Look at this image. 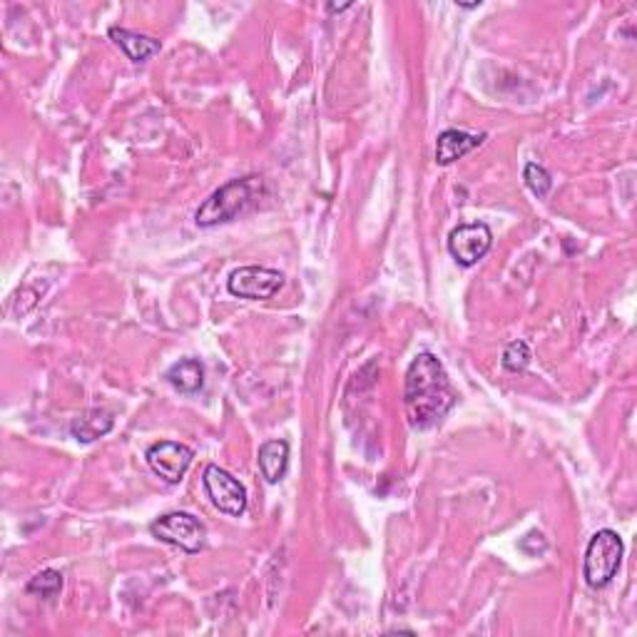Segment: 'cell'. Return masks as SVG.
<instances>
[{"label": "cell", "mask_w": 637, "mask_h": 637, "mask_svg": "<svg viewBox=\"0 0 637 637\" xmlns=\"http://www.w3.org/2000/svg\"><path fill=\"white\" fill-rule=\"evenodd\" d=\"M486 132H466V130H443L436 140V162L438 165H453L456 160L466 157L476 147L483 145Z\"/></svg>", "instance_id": "9c48e42d"}, {"label": "cell", "mask_w": 637, "mask_h": 637, "mask_svg": "<svg viewBox=\"0 0 637 637\" xmlns=\"http://www.w3.org/2000/svg\"><path fill=\"white\" fill-rule=\"evenodd\" d=\"M282 287L284 274L269 267H239L227 279V289L232 297L252 299V302L272 299Z\"/></svg>", "instance_id": "8992f818"}, {"label": "cell", "mask_w": 637, "mask_h": 637, "mask_svg": "<svg viewBox=\"0 0 637 637\" xmlns=\"http://www.w3.org/2000/svg\"><path fill=\"white\" fill-rule=\"evenodd\" d=\"M456 399L446 366L436 354L424 351L411 361L404 379V406L409 424L416 431L441 424L448 411L456 406Z\"/></svg>", "instance_id": "6da1fadb"}, {"label": "cell", "mask_w": 637, "mask_h": 637, "mask_svg": "<svg viewBox=\"0 0 637 637\" xmlns=\"http://www.w3.org/2000/svg\"><path fill=\"white\" fill-rule=\"evenodd\" d=\"M112 426H115V416H112L110 411L88 409L83 411L78 419H73L70 433H73V438H78L80 443H93L98 441V438L107 436V433L112 431Z\"/></svg>", "instance_id": "7c38bea8"}, {"label": "cell", "mask_w": 637, "mask_h": 637, "mask_svg": "<svg viewBox=\"0 0 637 637\" xmlns=\"http://www.w3.org/2000/svg\"><path fill=\"white\" fill-rule=\"evenodd\" d=\"M346 8H351V3H344V5L331 3V5H329V13H341V10H346Z\"/></svg>", "instance_id": "e0dca14e"}, {"label": "cell", "mask_w": 637, "mask_h": 637, "mask_svg": "<svg viewBox=\"0 0 637 637\" xmlns=\"http://www.w3.org/2000/svg\"><path fill=\"white\" fill-rule=\"evenodd\" d=\"M259 187H262L259 177H244V180H232L214 190L195 212L197 227H217V224L232 222L237 214L254 205Z\"/></svg>", "instance_id": "7a4b0ae2"}, {"label": "cell", "mask_w": 637, "mask_h": 637, "mask_svg": "<svg viewBox=\"0 0 637 637\" xmlns=\"http://www.w3.org/2000/svg\"><path fill=\"white\" fill-rule=\"evenodd\" d=\"M257 461H259V471H262L264 481L279 483L284 476H287L289 443L282 441V438H274V441L262 443Z\"/></svg>", "instance_id": "8fae6325"}, {"label": "cell", "mask_w": 637, "mask_h": 637, "mask_svg": "<svg viewBox=\"0 0 637 637\" xmlns=\"http://www.w3.org/2000/svg\"><path fill=\"white\" fill-rule=\"evenodd\" d=\"M165 379L182 394H197L205 386V364L200 359H180L167 369Z\"/></svg>", "instance_id": "4fadbf2b"}, {"label": "cell", "mask_w": 637, "mask_h": 637, "mask_svg": "<svg viewBox=\"0 0 637 637\" xmlns=\"http://www.w3.org/2000/svg\"><path fill=\"white\" fill-rule=\"evenodd\" d=\"M202 481H205L207 496H210V501L219 513L239 518L247 511V488L232 473L210 463L205 473H202Z\"/></svg>", "instance_id": "5b68a950"}, {"label": "cell", "mask_w": 637, "mask_h": 637, "mask_svg": "<svg viewBox=\"0 0 637 637\" xmlns=\"http://www.w3.org/2000/svg\"><path fill=\"white\" fill-rule=\"evenodd\" d=\"M150 533L157 540L167 545H175V548L185 550V553H200L205 548L207 531L200 521H197L192 513H167V516L157 518L150 526Z\"/></svg>", "instance_id": "277c9868"}, {"label": "cell", "mask_w": 637, "mask_h": 637, "mask_svg": "<svg viewBox=\"0 0 637 637\" xmlns=\"http://www.w3.org/2000/svg\"><path fill=\"white\" fill-rule=\"evenodd\" d=\"M503 369L518 374V371H526L531 364V346L526 341H511L503 351Z\"/></svg>", "instance_id": "2e32d148"}, {"label": "cell", "mask_w": 637, "mask_h": 637, "mask_svg": "<svg viewBox=\"0 0 637 637\" xmlns=\"http://www.w3.org/2000/svg\"><path fill=\"white\" fill-rule=\"evenodd\" d=\"M192 458H195V451L180 441L152 443L145 453V461L152 468V473L160 476L165 483H170V486H175V483L185 478L187 468L192 466Z\"/></svg>", "instance_id": "ba28073f"}, {"label": "cell", "mask_w": 637, "mask_h": 637, "mask_svg": "<svg viewBox=\"0 0 637 637\" xmlns=\"http://www.w3.org/2000/svg\"><path fill=\"white\" fill-rule=\"evenodd\" d=\"M60 590H63V573L53 568L40 570V573L33 575V578L28 580V585H25V593L43 600H53Z\"/></svg>", "instance_id": "5bb4252c"}, {"label": "cell", "mask_w": 637, "mask_h": 637, "mask_svg": "<svg viewBox=\"0 0 637 637\" xmlns=\"http://www.w3.org/2000/svg\"><path fill=\"white\" fill-rule=\"evenodd\" d=\"M625 545L618 531L603 528L590 538L583 558V578L590 588H605L623 563Z\"/></svg>", "instance_id": "3957f363"}, {"label": "cell", "mask_w": 637, "mask_h": 637, "mask_svg": "<svg viewBox=\"0 0 637 637\" xmlns=\"http://www.w3.org/2000/svg\"><path fill=\"white\" fill-rule=\"evenodd\" d=\"M523 180H526L528 190L533 192L538 200H545L550 195V187H553V180H550V172L545 170L538 162H528L526 170H523Z\"/></svg>", "instance_id": "9a60e30c"}, {"label": "cell", "mask_w": 637, "mask_h": 637, "mask_svg": "<svg viewBox=\"0 0 637 637\" xmlns=\"http://www.w3.org/2000/svg\"><path fill=\"white\" fill-rule=\"evenodd\" d=\"M493 247V232L488 224L471 222L458 224L451 234H448V252L456 259L461 267H473L481 262Z\"/></svg>", "instance_id": "52a82bcc"}, {"label": "cell", "mask_w": 637, "mask_h": 637, "mask_svg": "<svg viewBox=\"0 0 637 637\" xmlns=\"http://www.w3.org/2000/svg\"><path fill=\"white\" fill-rule=\"evenodd\" d=\"M107 35L115 40L117 48H120L122 53L132 60V63H145V60H150L152 55L160 53L162 48L160 40L152 38V35L132 33V30L127 28H110V33Z\"/></svg>", "instance_id": "30bf717a"}]
</instances>
